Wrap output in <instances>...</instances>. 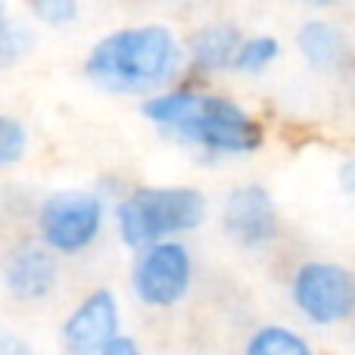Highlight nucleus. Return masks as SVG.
<instances>
[{
	"instance_id": "1",
	"label": "nucleus",
	"mask_w": 355,
	"mask_h": 355,
	"mask_svg": "<svg viewBox=\"0 0 355 355\" xmlns=\"http://www.w3.org/2000/svg\"><path fill=\"white\" fill-rule=\"evenodd\" d=\"M184 44L168 25H125L103 35L85 56L87 81L110 94L153 97L184 66Z\"/></svg>"
},
{
	"instance_id": "2",
	"label": "nucleus",
	"mask_w": 355,
	"mask_h": 355,
	"mask_svg": "<svg viewBox=\"0 0 355 355\" xmlns=\"http://www.w3.org/2000/svg\"><path fill=\"white\" fill-rule=\"evenodd\" d=\"M141 112L156 128L215 156H250L262 150L265 141L262 125L221 94H200L190 87L162 91L144 100Z\"/></svg>"
},
{
	"instance_id": "3",
	"label": "nucleus",
	"mask_w": 355,
	"mask_h": 355,
	"mask_svg": "<svg viewBox=\"0 0 355 355\" xmlns=\"http://www.w3.org/2000/svg\"><path fill=\"white\" fill-rule=\"evenodd\" d=\"M206 209V193L196 187H135L116 206V231L125 246L141 252L200 227Z\"/></svg>"
},
{
	"instance_id": "4",
	"label": "nucleus",
	"mask_w": 355,
	"mask_h": 355,
	"mask_svg": "<svg viewBox=\"0 0 355 355\" xmlns=\"http://www.w3.org/2000/svg\"><path fill=\"white\" fill-rule=\"evenodd\" d=\"M106 202L94 190H56L37 206V240L56 256H78L97 243Z\"/></svg>"
},
{
	"instance_id": "5",
	"label": "nucleus",
	"mask_w": 355,
	"mask_h": 355,
	"mask_svg": "<svg viewBox=\"0 0 355 355\" xmlns=\"http://www.w3.org/2000/svg\"><path fill=\"white\" fill-rule=\"evenodd\" d=\"M296 312L318 327L355 315V275L337 262H302L290 284Z\"/></svg>"
},
{
	"instance_id": "6",
	"label": "nucleus",
	"mask_w": 355,
	"mask_h": 355,
	"mask_svg": "<svg viewBox=\"0 0 355 355\" xmlns=\"http://www.w3.org/2000/svg\"><path fill=\"white\" fill-rule=\"evenodd\" d=\"M193 284V256L181 240L147 246L131 265V290L147 309H172Z\"/></svg>"
},
{
	"instance_id": "7",
	"label": "nucleus",
	"mask_w": 355,
	"mask_h": 355,
	"mask_svg": "<svg viewBox=\"0 0 355 355\" xmlns=\"http://www.w3.org/2000/svg\"><path fill=\"white\" fill-rule=\"evenodd\" d=\"M119 337H122V309L110 287L91 290L60 327L62 355H103Z\"/></svg>"
},
{
	"instance_id": "8",
	"label": "nucleus",
	"mask_w": 355,
	"mask_h": 355,
	"mask_svg": "<svg viewBox=\"0 0 355 355\" xmlns=\"http://www.w3.org/2000/svg\"><path fill=\"white\" fill-rule=\"evenodd\" d=\"M225 234L243 250H262L281 234V215L262 184H240L225 196L221 206Z\"/></svg>"
},
{
	"instance_id": "9",
	"label": "nucleus",
	"mask_w": 355,
	"mask_h": 355,
	"mask_svg": "<svg viewBox=\"0 0 355 355\" xmlns=\"http://www.w3.org/2000/svg\"><path fill=\"white\" fill-rule=\"evenodd\" d=\"M0 281L19 302H41L60 284V259L41 240H22L10 246L0 262Z\"/></svg>"
},
{
	"instance_id": "10",
	"label": "nucleus",
	"mask_w": 355,
	"mask_h": 355,
	"mask_svg": "<svg viewBox=\"0 0 355 355\" xmlns=\"http://www.w3.org/2000/svg\"><path fill=\"white\" fill-rule=\"evenodd\" d=\"M240 44H243V35H240L237 25L212 22L190 35L184 53H187L190 66L200 69V72H225V69L234 66Z\"/></svg>"
},
{
	"instance_id": "11",
	"label": "nucleus",
	"mask_w": 355,
	"mask_h": 355,
	"mask_svg": "<svg viewBox=\"0 0 355 355\" xmlns=\"http://www.w3.org/2000/svg\"><path fill=\"white\" fill-rule=\"evenodd\" d=\"M296 50L318 72H337L349 60V41H346L343 28L327 22V19L302 22L300 31H296Z\"/></svg>"
},
{
	"instance_id": "12",
	"label": "nucleus",
	"mask_w": 355,
	"mask_h": 355,
	"mask_svg": "<svg viewBox=\"0 0 355 355\" xmlns=\"http://www.w3.org/2000/svg\"><path fill=\"white\" fill-rule=\"evenodd\" d=\"M243 355H315V349L302 334L284 324H265L246 340Z\"/></svg>"
},
{
	"instance_id": "13",
	"label": "nucleus",
	"mask_w": 355,
	"mask_h": 355,
	"mask_svg": "<svg viewBox=\"0 0 355 355\" xmlns=\"http://www.w3.org/2000/svg\"><path fill=\"white\" fill-rule=\"evenodd\" d=\"M277 56H281V41H277V37L252 35V37H243V44H240L231 69L240 72V75H259V72H265Z\"/></svg>"
},
{
	"instance_id": "14",
	"label": "nucleus",
	"mask_w": 355,
	"mask_h": 355,
	"mask_svg": "<svg viewBox=\"0 0 355 355\" xmlns=\"http://www.w3.org/2000/svg\"><path fill=\"white\" fill-rule=\"evenodd\" d=\"M28 153V128L16 116L0 112V168H10Z\"/></svg>"
},
{
	"instance_id": "15",
	"label": "nucleus",
	"mask_w": 355,
	"mask_h": 355,
	"mask_svg": "<svg viewBox=\"0 0 355 355\" xmlns=\"http://www.w3.org/2000/svg\"><path fill=\"white\" fill-rule=\"evenodd\" d=\"M31 16L41 25H50V28H66L81 16V6L78 0H35Z\"/></svg>"
},
{
	"instance_id": "16",
	"label": "nucleus",
	"mask_w": 355,
	"mask_h": 355,
	"mask_svg": "<svg viewBox=\"0 0 355 355\" xmlns=\"http://www.w3.org/2000/svg\"><path fill=\"white\" fill-rule=\"evenodd\" d=\"M28 47H31V31L12 22L10 28L0 35V69H3L6 62L19 60V56H22Z\"/></svg>"
},
{
	"instance_id": "17",
	"label": "nucleus",
	"mask_w": 355,
	"mask_h": 355,
	"mask_svg": "<svg viewBox=\"0 0 355 355\" xmlns=\"http://www.w3.org/2000/svg\"><path fill=\"white\" fill-rule=\"evenodd\" d=\"M0 355H41V352H37L35 343L25 340L22 334L0 327Z\"/></svg>"
},
{
	"instance_id": "18",
	"label": "nucleus",
	"mask_w": 355,
	"mask_h": 355,
	"mask_svg": "<svg viewBox=\"0 0 355 355\" xmlns=\"http://www.w3.org/2000/svg\"><path fill=\"white\" fill-rule=\"evenodd\" d=\"M103 355H147L141 349V343H137L135 337H128V334H122V337L116 340V343L110 346V349H106Z\"/></svg>"
},
{
	"instance_id": "19",
	"label": "nucleus",
	"mask_w": 355,
	"mask_h": 355,
	"mask_svg": "<svg viewBox=\"0 0 355 355\" xmlns=\"http://www.w3.org/2000/svg\"><path fill=\"white\" fill-rule=\"evenodd\" d=\"M337 181H340V190H343V193L355 196V159H346L343 166H340Z\"/></svg>"
},
{
	"instance_id": "20",
	"label": "nucleus",
	"mask_w": 355,
	"mask_h": 355,
	"mask_svg": "<svg viewBox=\"0 0 355 355\" xmlns=\"http://www.w3.org/2000/svg\"><path fill=\"white\" fill-rule=\"evenodd\" d=\"M12 25V19H10V6L3 3V0H0V35H3L6 28H10Z\"/></svg>"
}]
</instances>
